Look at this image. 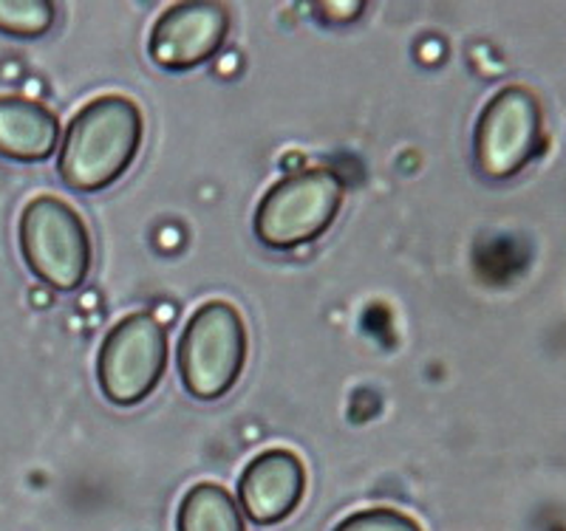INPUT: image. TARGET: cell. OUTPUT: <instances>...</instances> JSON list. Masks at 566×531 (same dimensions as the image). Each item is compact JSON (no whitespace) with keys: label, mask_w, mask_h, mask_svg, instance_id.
I'll return each mask as SVG.
<instances>
[{"label":"cell","mask_w":566,"mask_h":531,"mask_svg":"<svg viewBox=\"0 0 566 531\" xmlns=\"http://www.w3.org/2000/svg\"><path fill=\"white\" fill-rule=\"evenodd\" d=\"M346 184L328 167H303L266 190L255 210V237L272 252L310 246L335 224Z\"/></svg>","instance_id":"2"},{"label":"cell","mask_w":566,"mask_h":531,"mask_svg":"<svg viewBox=\"0 0 566 531\" xmlns=\"http://www.w3.org/2000/svg\"><path fill=\"white\" fill-rule=\"evenodd\" d=\"M335 531H422V525L397 509H363L343 518Z\"/></svg>","instance_id":"12"},{"label":"cell","mask_w":566,"mask_h":531,"mask_svg":"<svg viewBox=\"0 0 566 531\" xmlns=\"http://www.w3.org/2000/svg\"><path fill=\"white\" fill-rule=\"evenodd\" d=\"M247 326L239 308L210 300L193 311L179 340V376L199 402H216L235 387L247 365Z\"/></svg>","instance_id":"3"},{"label":"cell","mask_w":566,"mask_h":531,"mask_svg":"<svg viewBox=\"0 0 566 531\" xmlns=\"http://www.w3.org/2000/svg\"><path fill=\"white\" fill-rule=\"evenodd\" d=\"M168 371V331L148 311L116 322L97 359L99 391L116 407H136L159 387Z\"/></svg>","instance_id":"6"},{"label":"cell","mask_w":566,"mask_h":531,"mask_svg":"<svg viewBox=\"0 0 566 531\" xmlns=\"http://www.w3.org/2000/svg\"><path fill=\"white\" fill-rule=\"evenodd\" d=\"M145 139V116L123 94L91 99L74 114L60 145V179L74 192H99L130 170Z\"/></svg>","instance_id":"1"},{"label":"cell","mask_w":566,"mask_h":531,"mask_svg":"<svg viewBox=\"0 0 566 531\" xmlns=\"http://www.w3.org/2000/svg\"><path fill=\"white\" fill-rule=\"evenodd\" d=\"M230 34V12L216 0L174 3L150 29V57L165 71H193L221 52Z\"/></svg>","instance_id":"7"},{"label":"cell","mask_w":566,"mask_h":531,"mask_svg":"<svg viewBox=\"0 0 566 531\" xmlns=\"http://www.w3.org/2000/svg\"><path fill=\"white\" fill-rule=\"evenodd\" d=\"M544 150V110L538 96L524 85L495 91L479 114L473 153L482 176L515 179Z\"/></svg>","instance_id":"5"},{"label":"cell","mask_w":566,"mask_h":531,"mask_svg":"<svg viewBox=\"0 0 566 531\" xmlns=\"http://www.w3.org/2000/svg\"><path fill=\"white\" fill-rule=\"evenodd\" d=\"M20 252L38 280L54 291H77L91 275V235L80 212L63 199L38 195L20 215Z\"/></svg>","instance_id":"4"},{"label":"cell","mask_w":566,"mask_h":531,"mask_svg":"<svg viewBox=\"0 0 566 531\" xmlns=\"http://www.w3.org/2000/svg\"><path fill=\"white\" fill-rule=\"evenodd\" d=\"M315 9L326 14L332 23H352V20H357L366 12V3H352V0H346V3H317Z\"/></svg>","instance_id":"13"},{"label":"cell","mask_w":566,"mask_h":531,"mask_svg":"<svg viewBox=\"0 0 566 531\" xmlns=\"http://www.w3.org/2000/svg\"><path fill=\"white\" fill-rule=\"evenodd\" d=\"M176 531H247L239 500L219 484L187 489L176 514Z\"/></svg>","instance_id":"10"},{"label":"cell","mask_w":566,"mask_h":531,"mask_svg":"<svg viewBox=\"0 0 566 531\" xmlns=\"http://www.w3.org/2000/svg\"><path fill=\"white\" fill-rule=\"evenodd\" d=\"M306 495V467L292 449H264L239 478V509L255 525L283 523Z\"/></svg>","instance_id":"8"},{"label":"cell","mask_w":566,"mask_h":531,"mask_svg":"<svg viewBox=\"0 0 566 531\" xmlns=\"http://www.w3.org/2000/svg\"><path fill=\"white\" fill-rule=\"evenodd\" d=\"M60 119L27 96H0V156L23 164L52 159L60 141Z\"/></svg>","instance_id":"9"},{"label":"cell","mask_w":566,"mask_h":531,"mask_svg":"<svg viewBox=\"0 0 566 531\" xmlns=\"http://www.w3.org/2000/svg\"><path fill=\"white\" fill-rule=\"evenodd\" d=\"M57 7L52 0H0V32L9 38L34 40L52 32Z\"/></svg>","instance_id":"11"}]
</instances>
